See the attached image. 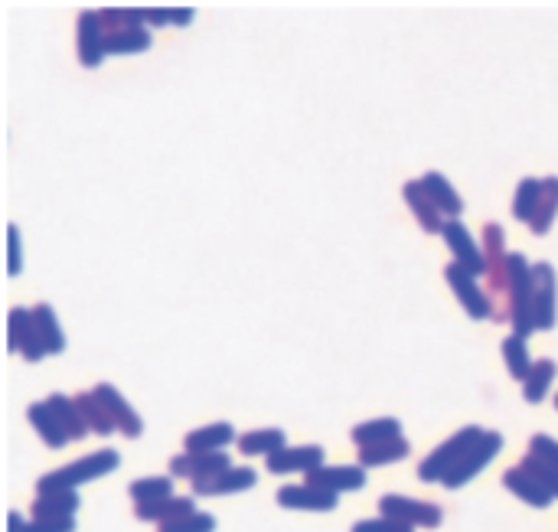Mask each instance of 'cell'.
Listing matches in <instances>:
<instances>
[{
	"mask_svg": "<svg viewBox=\"0 0 558 532\" xmlns=\"http://www.w3.org/2000/svg\"><path fill=\"white\" fill-rule=\"evenodd\" d=\"M503 360H506V369H510V376L526 382L529 373H532V360H529V346L526 340L519 337H506L503 340Z\"/></svg>",
	"mask_w": 558,
	"mask_h": 532,
	"instance_id": "e575fe53",
	"label": "cell"
},
{
	"mask_svg": "<svg viewBox=\"0 0 558 532\" xmlns=\"http://www.w3.org/2000/svg\"><path fill=\"white\" fill-rule=\"evenodd\" d=\"M503 487L513 493V497H519L523 503H529V506H536V510H545V506H549L555 497L549 490H545L542 484H536V480H532L523 467H510L503 474Z\"/></svg>",
	"mask_w": 558,
	"mask_h": 532,
	"instance_id": "44dd1931",
	"label": "cell"
},
{
	"mask_svg": "<svg viewBox=\"0 0 558 532\" xmlns=\"http://www.w3.org/2000/svg\"><path fill=\"white\" fill-rule=\"evenodd\" d=\"M79 405V412L85 418V425H89V431H95V435H111V431H118L115 422H111V415H108V408L102 405V399H98L95 392H76L72 395Z\"/></svg>",
	"mask_w": 558,
	"mask_h": 532,
	"instance_id": "f546056e",
	"label": "cell"
},
{
	"mask_svg": "<svg viewBox=\"0 0 558 532\" xmlns=\"http://www.w3.org/2000/svg\"><path fill=\"white\" fill-rule=\"evenodd\" d=\"M151 49V30L134 27L121 33H105V53L111 56H141Z\"/></svg>",
	"mask_w": 558,
	"mask_h": 532,
	"instance_id": "f1b7e54d",
	"label": "cell"
},
{
	"mask_svg": "<svg viewBox=\"0 0 558 532\" xmlns=\"http://www.w3.org/2000/svg\"><path fill=\"white\" fill-rule=\"evenodd\" d=\"M444 245H448V252L454 255V262L467 268L470 275L480 278V275H487V258H483V249L474 242V235H470V229L464 226L461 219H448L444 222Z\"/></svg>",
	"mask_w": 558,
	"mask_h": 532,
	"instance_id": "52a82bcc",
	"label": "cell"
},
{
	"mask_svg": "<svg viewBox=\"0 0 558 532\" xmlns=\"http://www.w3.org/2000/svg\"><path fill=\"white\" fill-rule=\"evenodd\" d=\"M516 467H523L526 474L536 480V484H542L545 490L552 493V497L558 500V470L552 467V464H545V461H539V457H532V454H526L523 461H519Z\"/></svg>",
	"mask_w": 558,
	"mask_h": 532,
	"instance_id": "8d00e7d4",
	"label": "cell"
},
{
	"mask_svg": "<svg viewBox=\"0 0 558 532\" xmlns=\"http://www.w3.org/2000/svg\"><path fill=\"white\" fill-rule=\"evenodd\" d=\"M23 529H27V519H23V513H10L7 516V532H23Z\"/></svg>",
	"mask_w": 558,
	"mask_h": 532,
	"instance_id": "f6af8a7d",
	"label": "cell"
},
{
	"mask_svg": "<svg viewBox=\"0 0 558 532\" xmlns=\"http://www.w3.org/2000/svg\"><path fill=\"white\" fill-rule=\"evenodd\" d=\"M46 405L53 408V415H56V422L62 425V431L69 435V441H82V438H89V425H85V418L79 412V405L76 399H69V395H62V392H53L46 399Z\"/></svg>",
	"mask_w": 558,
	"mask_h": 532,
	"instance_id": "d4e9b609",
	"label": "cell"
},
{
	"mask_svg": "<svg viewBox=\"0 0 558 532\" xmlns=\"http://www.w3.org/2000/svg\"><path fill=\"white\" fill-rule=\"evenodd\" d=\"M128 493H131L134 506L167 500V497H173V477H141L128 487Z\"/></svg>",
	"mask_w": 558,
	"mask_h": 532,
	"instance_id": "836d02e7",
	"label": "cell"
},
{
	"mask_svg": "<svg viewBox=\"0 0 558 532\" xmlns=\"http://www.w3.org/2000/svg\"><path fill=\"white\" fill-rule=\"evenodd\" d=\"M33 320H36V333L46 346V356H59L66 350V333L59 327V317L49 304H36L33 307Z\"/></svg>",
	"mask_w": 558,
	"mask_h": 532,
	"instance_id": "4316f807",
	"label": "cell"
},
{
	"mask_svg": "<svg viewBox=\"0 0 558 532\" xmlns=\"http://www.w3.org/2000/svg\"><path fill=\"white\" fill-rule=\"evenodd\" d=\"M379 513L389 519H399L405 526H421V529H438L441 526V506L428 500H412L399 497V493H386L379 500Z\"/></svg>",
	"mask_w": 558,
	"mask_h": 532,
	"instance_id": "5b68a950",
	"label": "cell"
},
{
	"mask_svg": "<svg viewBox=\"0 0 558 532\" xmlns=\"http://www.w3.org/2000/svg\"><path fill=\"white\" fill-rule=\"evenodd\" d=\"M27 422L33 425L36 435L43 438L46 448H53V451H62L69 444V435L62 431V425L56 422V415H53V408H49L46 402H33L27 408Z\"/></svg>",
	"mask_w": 558,
	"mask_h": 532,
	"instance_id": "7402d4cb",
	"label": "cell"
},
{
	"mask_svg": "<svg viewBox=\"0 0 558 532\" xmlns=\"http://www.w3.org/2000/svg\"><path fill=\"white\" fill-rule=\"evenodd\" d=\"M529 454L539 457V461H545V464H552L558 470V441L555 438H549V435H532L529 438Z\"/></svg>",
	"mask_w": 558,
	"mask_h": 532,
	"instance_id": "f35d334b",
	"label": "cell"
},
{
	"mask_svg": "<svg viewBox=\"0 0 558 532\" xmlns=\"http://www.w3.org/2000/svg\"><path fill=\"white\" fill-rule=\"evenodd\" d=\"M539 200H542V180H536V177L519 180L516 196H513V219L526 222L529 226L532 216H536V209H539Z\"/></svg>",
	"mask_w": 558,
	"mask_h": 532,
	"instance_id": "1f68e13d",
	"label": "cell"
},
{
	"mask_svg": "<svg viewBox=\"0 0 558 532\" xmlns=\"http://www.w3.org/2000/svg\"><path fill=\"white\" fill-rule=\"evenodd\" d=\"M324 448L320 444H301V448H281L268 457V474H310V470L324 467Z\"/></svg>",
	"mask_w": 558,
	"mask_h": 532,
	"instance_id": "4fadbf2b",
	"label": "cell"
},
{
	"mask_svg": "<svg viewBox=\"0 0 558 532\" xmlns=\"http://www.w3.org/2000/svg\"><path fill=\"white\" fill-rule=\"evenodd\" d=\"M196 513V497H167V500H157V503H138L134 506V516L141 519V523H157V526H164V523H173V519H183V516H190Z\"/></svg>",
	"mask_w": 558,
	"mask_h": 532,
	"instance_id": "ac0fdd59",
	"label": "cell"
},
{
	"mask_svg": "<svg viewBox=\"0 0 558 532\" xmlns=\"http://www.w3.org/2000/svg\"><path fill=\"white\" fill-rule=\"evenodd\" d=\"M92 392L98 395V399H102V405L108 408V415H111V422H115V428L121 431L124 438H141L144 435L141 415L134 412L128 402H124V395L115 386H111V382H98Z\"/></svg>",
	"mask_w": 558,
	"mask_h": 532,
	"instance_id": "9a60e30c",
	"label": "cell"
},
{
	"mask_svg": "<svg viewBox=\"0 0 558 532\" xmlns=\"http://www.w3.org/2000/svg\"><path fill=\"white\" fill-rule=\"evenodd\" d=\"M444 278H448L454 298L461 301V307L467 311V317H474V320L493 317V304H490V298H487V291L480 288L477 278L470 275L467 268H461L457 262H451L448 268H444Z\"/></svg>",
	"mask_w": 558,
	"mask_h": 532,
	"instance_id": "ba28073f",
	"label": "cell"
},
{
	"mask_svg": "<svg viewBox=\"0 0 558 532\" xmlns=\"http://www.w3.org/2000/svg\"><path fill=\"white\" fill-rule=\"evenodd\" d=\"M483 438V428L480 425H467V428H461L457 431V435H451L444 444H438V448H434L425 461L418 464V477L425 480V484H441V477L448 474V470L461 461V457L474 448V444Z\"/></svg>",
	"mask_w": 558,
	"mask_h": 532,
	"instance_id": "3957f363",
	"label": "cell"
},
{
	"mask_svg": "<svg viewBox=\"0 0 558 532\" xmlns=\"http://www.w3.org/2000/svg\"><path fill=\"white\" fill-rule=\"evenodd\" d=\"M216 529V516L209 513H190L183 519H173V523L157 526V532H213Z\"/></svg>",
	"mask_w": 558,
	"mask_h": 532,
	"instance_id": "74e56055",
	"label": "cell"
},
{
	"mask_svg": "<svg viewBox=\"0 0 558 532\" xmlns=\"http://www.w3.org/2000/svg\"><path fill=\"white\" fill-rule=\"evenodd\" d=\"M402 196H405V203H408V209H412V216L418 219V226L425 229V232H441L444 229V213L438 206H434V200L428 196V190L421 187V180H408L405 187H402Z\"/></svg>",
	"mask_w": 558,
	"mask_h": 532,
	"instance_id": "e0dca14e",
	"label": "cell"
},
{
	"mask_svg": "<svg viewBox=\"0 0 558 532\" xmlns=\"http://www.w3.org/2000/svg\"><path fill=\"white\" fill-rule=\"evenodd\" d=\"M555 408H558V395H555Z\"/></svg>",
	"mask_w": 558,
	"mask_h": 532,
	"instance_id": "bcb514c9",
	"label": "cell"
},
{
	"mask_svg": "<svg viewBox=\"0 0 558 532\" xmlns=\"http://www.w3.org/2000/svg\"><path fill=\"white\" fill-rule=\"evenodd\" d=\"M307 487H317V490H330V493H356V490H363L366 487V467H317V470H310L307 480H304Z\"/></svg>",
	"mask_w": 558,
	"mask_h": 532,
	"instance_id": "7c38bea8",
	"label": "cell"
},
{
	"mask_svg": "<svg viewBox=\"0 0 558 532\" xmlns=\"http://www.w3.org/2000/svg\"><path fill=\"white\" fill-rule=\"evenodd\" d=\"M412 454L405 438H392V441H382V444H369V448H359L356 461L359 467H386V464H399L405 457Z\"/></svg>",
	"mask_w": 558,
	"mask_h": 532,
	"instance_id": "484cf974",
	"label": "cell"
},
{
	"mask_svg": "<svg viewBox=\"0 0 558 532\" xmlns=\"http://www.w3.org/2000/svg\"><path fill=\"white\" fill-rule=\"evenodd\" d=\"M555 373H558V363L555 360H536V363H532V373L523 382V399L532 402V405L542 402L545 395H549V386H552Z\"/></svg>",
	"mask_w": 558,
	"mask_h": 532,
	"instance_id": "d6a6232c",
	"label": "cell"
},
{
	"mask_svg": "<svg viewBox=\"0 0 558 532\" xmlns=\"http://www.w3.org/2000/svg\"><path fill=\"white\" fill-rule=\"evenodd\" d=\"M98 17H102V30L105 33H121V30L144 27L141 7H105V10H98Z\"/></svg>",
	"mask_w": 558,
	"mask_h": 532,
	"instance_id": "d590c367",
	"label": "cell"
},
{
	"mask_svg": "<svg viewBox=\"0 0 558 532\" xmlns=\"http://www.w3.org/2000/svg\"><path fill=\"white\" fill-rule=\"evenodd\" d=\"M555 216H558V177H545L542 180L539 209H536V216H532V222H529L532 235H545V232H549Z\"/></svg>",
	"mask_w": 558,
	"mask_h": 532,
	"instance_id": "4dcf8cb0",
	"label": "cell"
},
{
	"mask_svg": "<svg viewBox=\"0 0 558 532\" xmlns=\"http://www.w3.org/2000/svg\"><path fill=\"white\" fill-rule=\"evenodd\" d=\"M167 20L177 27H190L193 23V7H167Z\"/></svg>",
	"mask_w": 558,
	"mask_h": 532,
	"instance_id": "ee69618b",
	"label": "cell"
},
{
	"mask_svg": "<svg viewBox=\"0 0 558 532\" xmlns=\"http://www.w3.org/2000/svg\"><path fill=\"white\" fill-rule=\"evenodd\" d=\"M350 438L356 441V448H369V444L402 438V422L399 418H372V422H359L350 431Z\"/></svg>",
	"mask_w": 558,
	"mask_h": 532,
	"instance_id": "83f0119b",
	"label": "cell"
},
{
	"mask_svg": "<svg viewBox=\"0 0 558 532\" xmlns=\"http://www.w3.org/2000/svg\"><path fill=\"white\" fill-rule=\"evenodd\" d=\"M76 49H79V59L85 69H95L105 53V30H102V17H98V10H82L79 23H76Z\"/></svg>",
	"mask_w": 558,
	"mask_h": 532,
	"instance_id": "8fae6325",
	"label": "cell"
},
{
	"mask_svg": "<svg viewBox=\"0 0 558 532\" xmlns=\"http://www.w3.org/2000/svg\"><path fill=\"white\" fill-rule=\"evenodd\" d=\"M141 20L147 23V27H167V7H141Z\"/></svg>",
	"mask_w": 558,
	"mask_h": 532,
	"instance_id": "7bdbcfd3",
	"label": "cell"
},
{
	"mask_svg": "<svg viewBox=\"0 0 558 532\" xmlns=\"http://www.w3.org/2000/svg\"><path fill=\"white\" fill-rule=\"evenodd\" d=\"M232 461L226 451H180L170 457V477H186V480H206L213 474H222V470H229Z\"/></svg>",
	"mask_w": 558,
	"mask_h": 532,
	"instance_id": "9c48e42d",
	"label": "cell"
},
{
	"mask_svg": "<svg viewBox=\"0 0 558 532\" xmlns=\"http://www.w3.org/2000/svg\"><path fill=\"white\" fill-rule=\"evenodd\" d=\"M278 506H288V510H307V513H330L337 510V493L330 490H317L307 484H288L275 493Z\"/></svg>",
	"mask_w": 558,
	"mask_h": 532,
	"instance_id": "2e32d148",
	"label": "cell"
},
{
	"mask_svg": "<svg viewBox=\"0 0 558 532\" xmlns=\"http://www.w3.org/2000/svg\"><path fill=\"white\" fill-rule=\"evenodd\" d=\"M235 448H239V454H245V457H258V454L271 457V454H278L281 448H288V435H284L281 428H255V431L239 435Z\"/></svg>",
	"mask_w": 558,
	"mask_h": 532,
	"instance_id": "603a6c76",
	"label": "cell"
},
{
	"mask_svg": "<svg viewBox=\"0 0 558 532\" xmlns=\"http://www.w3.org/2000/svg\"><path fill=\"white\" fill-rule=\"evenodd\" d=\"M23 532H76V516H69V519H30Z\"/></svg>",
	"mask_w": 558,
	"mask_h": 532,
	"instance_id": "60d3db41",
	"label": "cell"
},
{
	"mask_svg": "<svg viewBox=\"0 0 558 532\" xmlns=\"http://www.w3.org/2000/svg\"><path fill=\"white\" fill-rule=\"evenodd\" d=\"M7 346L10 353H20L27 363H40L46 356V346L40 340V333H36V320L33 311L27 307H10V317H7Z\"/></svg>",
	"mask_w": 558,
	"mask_h": 532,
	"instance_id": "8992f818",
	"label": "cell"
},
{
	"mask_svg": "<svg viewBox=\"0 0 558 532\" xmlns=\"http://www.w3.org/2000/svg\"><path fill=\"white\" fill-rule=\"evenodd\" d=\"M121 464V454L115 448H102L95 451L89 457H79V461H72L66 467L59 470H49V474H43L40 480H36V490L43 493H62V490H76L82 484H89V480H98L111 474V470H118Z\"/></svg>",
	"mask_w": 558,
	"mask_h": 532,
	"instance_id": "6da1fadb",
	"label": "cell"
},
{
	"mask_svg": "<svg viewBox=\"0 0 558 532\" xmlns=\"http://www.w3.org/2000/svg\"><path fill=\"white\" fill-rule=\"evenodd\" d=\"M510 324L519 340L536 333V275L519 252H510Z\"/></svg>",
	"mask_w": 558,
	"mask_h": 532,
	"instance_id": "7a4b0ae2",
	"label": "cell"
},
{
	"mask_svg": "<svg viewBox=\"0 0 558 532\" xmlns=\"http://www.w3.org/2000/svg\"><path fill=\"white\" fill-rule=\"evenodd\" d=\"M350 532H412V526H405L399 519H389V516H376V519H359Z\"/></svg>",
	"mask_w": 558,
	"mask_h": 532,
	"instance_id": "ab89813d",
	"label": "cell"
},
{
	"mask_svg": "<svg viewBox=\"0 0 558 532\" xmlns=\"http://www.w3.org/2000/svg\"><path fill=\"white\" fill-rule=\"evenodd\" d=\"M500 448H503V435L500 431H483V438L474 444V448H470L461 461H457L448 474L441 477V487H448V490H457V487H464V484H470V480H474L483 467H487L496 454H500Z\"/></svg>",
	"mask_w": 558,
	"mask_h": 532,
	"instance_id": "277c9868",
	"label": "cell"
},
{
	"mask_svg": "<svg viewBox=\"0 0 558 532\" xmlns=\"http://www.w3.org/2000/svg\"><path fill=\"white\" fill-rule=\"evenodd\" d=\"M255 484H258V474L252 467H229V470H222V474L196 480L193 497H229V493L252 490Z\"/></svg>",
	"mask_w": 558,
	"mask_h": 532,
	"instance_id": "5bb4252c",
	"label": "cell"
},
{
	"mask_svg": "<svg viewBox=\"0 0 558 532\" xmlns=\"http://www.w3.org/2000/svg\"><path fill=\"white\" fill-rule=\"evenodd\" d=\"M232 441H239L235 428L229 422H213V425H203V428L190 431V435L183 438V451H196V454L222 451V448H229Z\"/></svg>",
	"mask_w": 558,
	"mask_h": 532,
	"instance_id": "ffe728a7",
	"label": "cell"
},
{
	"mask_svg": "<svg viewBox=\"0 0 558 532\" xmlns=\"http://www.w3.org/2000/svg\"><path fill=\"white\" fill-rule=\"evenodd\" d=\"M79 490H62V493H43V497H36L30 513L33 519H69L79 513Z\"/></svg>",
	"mask_w": 558,
	"mask_h": 532,
	"instance_id": "cb8c5ba5",
	"label": "cell"
},
{
	"mask_svg": "<svg viewBox=\"0 0 558 532\" xmlns=\"http://www.w3.org/2000/svg\"><path fill=\"white\" fill-rule=\"evenodd\" d=\"M421 187L428 190V196L434 200V206H438L441 213H444V219H461V213H464V200H461V196H457V190L451 187V180L444 177V173L428 170L425 177H421Z\"/></svg>",
	"mask_w": 558,
	"mask_h": 532,
	"instance_id": "d6986e66",
	"label": "cell"
},
{
	"mask_svg": "<svg viewBox=\"0 0 558 532\" xmlns=\"http://www.w3.org/2000/svg\"><path fill=\"white\" fill-rule=\"evenodd\" d=\"M7 242H10V262H7V271H10V278H17V275H20V268H23V255H20V229H17V226H10V229H7Z\"/></svg>",
	"mask_w": 558,
	"mask_h": 532,
	"instance_id": "b9f144b4",
	"label": "cell"
},
{
	"mask_svg": "<svg viewBox=\"0 0 558 532\" xmlns=\"http://www.w3.org/2000/svg\"><path fill=\"white\" fill-rule=\"evenodd\" d=\"M536 275V330H552L558 320V278L549 262L532 265Z\"/></svg>",
	"mask_w": 558,
	"mask_h": 532,
	"instance_id": "30bf717a",
	"label": "cell"
}]
</instances>
